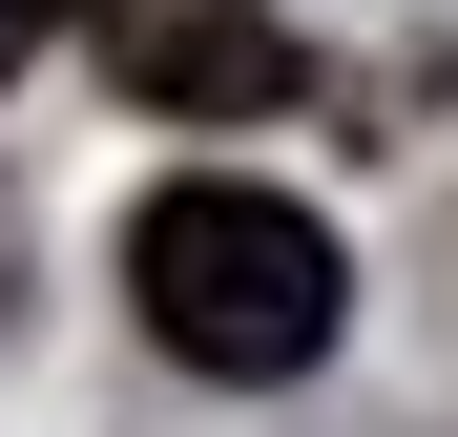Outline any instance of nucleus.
Returning <instances> with one entry per match:
<instances>
[{
  "label": "nucleus",
  "instance_id": "f257e3e1",
  "mask_svg": "<svg viewBox=\"0 0 458 437\" xmlns=\"http://www.w3.org/2000/svg\"><path fill=\"white\" fill-rule=\"evenodd\" d=\"M125 313L167 333L188 375L271 396V375H313V354L354 333V271H334V230H313L292 188L188 167V188H146V208H125Z\"/></svg>",
  "mask_w": 458,
  "mask_h": 437
},
{
  "label": "nucleus",
  "instance_id": "f03ea898",
  "mask_svg": "<svg viewBox=\"0 0 458 437\" xmlns=\"http://www.w3.org/2000/svg\"><path fill=\"white\" fill-rule=\"evenodd\" d=\"M125 84L146 105H188V125H271L292 84H313V63H292V21H250V0H125Z\"/></svg>",
  "mask_w": 458,
  "mask_h": 437
},
{
  "label": "nucleus",
  "instance_id": "7ed1b4c3",
  "mask_svg": "<svg viewBox=\"0 0 458 437\" xmlns=\"http://www.w3.org/2000/svg\"><path fill=\"white\" fill-rule=\"evenodd\" d=\"M63 21H84V0H0V63H42V42H63Z\"/></svg>",
  "mask_w": 458,
  "mask_h": 437
}]
</instances>
